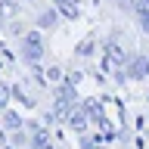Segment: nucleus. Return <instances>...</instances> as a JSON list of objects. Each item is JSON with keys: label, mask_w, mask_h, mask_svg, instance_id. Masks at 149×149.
<instances>
[{"label": "nucleus", "mask_w": 149, "mask_h": 149, "mask_svg": "<svg viewBox=\"0 0 149 149\" xmlns=\"http://www.w3.org/2000/svg\"><path fill=\"white\" fill-rule=\"evenodd\" d=\"M102 68L109 74H115V81H124L127 78V56L118 44H109L106 47V56H102Z\"/></svg>", "instance_id": "1"}, {"label": "nucleus", "mask_w": 149, "mask_h": 149, "mask_svg": "<svg viewBox=\"0 0 149 149\" xmlns=\"http://www.w3.org/2000/svg\"><path fill=\"white\" fill-rule=\"evenodd\" d=\"M22 56H25V62H37V59L44 56V40H40L37 31H28L25 34V50H22Z\"/></svg>", "instance_id": "2"}, {"label": "nucleus", "mask_w": 149, "mask_h": 149, "mask_svg": "<svg viewBox=\"0 0 149 149\" xmlns=\"http://www.w3.org/2000/svg\"><path fill=\"white\" fill-rule=\"evenodd\" d=\"M146 74H149L146 56H127V78H146Z\"/></svg>", "instance_id": "3"}, {"label": "nucleus", "mask_w": 149, "mask_h": 149, "mask_svg": "<svg viewBox=\"0 0 149 149\" xmlns=\"http://www.w3.org/2000/svg\"><path fill=\"white\" fill-rule=\"evenodd\" d=\"M87 118H90V112H87V106H74L72 112H68V127H74V130H84L87 127Z\"/></svg>", "instance_id": "4"}, {"label": "nucleus", "mask_w": 149, "mask_h": 149, "mask_svg": "<svg viewBox=\"0 0 149 149\" xmlns=\"http://www.w3.org/2000/svg\"><path fill=\"white\" fill-rule=\"evenodd\" d=\"M31 146L34 149H50V134H47L37 121H31Z\"/></svg>", "instance_id": "5"}, {"label": "nucleus", "mask_w": 149, "mask_h": 149, "mask_svg": "<svg viewBox=\"0 0 149 149\" xmlns=\"http://www.w3.org/2000/svg\"><path fill=\"white\" fill-rule=\"evenodd\" d=\"M3 127H6V130H19V127H22V118H19L16 112L3 109Z\"/></svg>", "instance_id": "6"}, {"label": "nucleus", "mask_w": 149, "mask_h": 149, "mask_svg": "<svg viewBox=\"0 0 149 149\" xmlns=\"http://www.w3.org/2000/svg\"><path fill=\"white\" fill-rule=\"evenodd\" d=\"M56 3H59V9H62L65 16H78V3H74V0H56Z\"/></svg>", "instance_id": "7"}, {"label": "nucleus", "mask_w": 149, "mask_h": 149, "mask_svg": "<svg viewBox=\"0 0 149 149\" xmlns=\"http://www.w3.org/2000/svg\"><path fill=\"white\" fill-rule=\"evenodd\" d=\"M93 47H96V40H93V37H84L81 44H78V56H90Z\"/></svg>", "instance_id": "8"}, {"label": "nucleus", "mask_w": 149, "mask_h": 149, "mask_svg": "<svg viewBox=\"0 0 149 149\" xmlns=\"http://www.w3.org/2000/svg\"><path fill=\"white\" fill-rule=\"evenodd\" d=\"M37 22H40V28H56V13L53 9H50V13H40Z\"/></svg>", "instance_id": "9"}, {"label": "nucleus", "mask_w": 149, "mask_h": 149, "mask_svg": "<svg viewBox=\"0 0 149 149\" xmlns=\"http://www.w3.org/2000/svg\"><path fill=\"white\" fill-rule=\"evenodd\" d=\"M25 143H31V137H25L22 130H13V146H25Z\"/></svg>", "instance_id": "10"}, {"label": "nucleus", "mask_w": 149, "mask_h": 149, "mask_svg": "<svg viewBox=\"0 0 149 149\" xmlns=\"http://www.w3.org/2000/svg\"><path fill=\"white\" fill-rule=\"evenodd\" d=\"M6 100H9V87H3V84H0V112L6 109Z\"/></svg>", "instance_id": "11"}, {"label": "nucleus", "mask_w": 149, "mask_h": 149, "mask_svg": "<svg viewBox=\"0 0 149 149\" xmlns=\"http://www.w3.org/2000/svg\"><path fill=\"white\" fill-rule=\"evenodd\" d=\"M59 78H62V72H59V68H50V72H47V81L59 84Z\"/></svg>", "instance_id": "12"}, {"label": "nucleus", "mask_w": 149, "mask_h": 149, "mask_svg": "<svg viewBox=\"0 0 149 149\" xmlns=\"http://www.w3.org/2000/svg\"><path fill=\"white\" fill-rule=\"evenodd\" d=\"M140 25H143V31L149 34V13H143V16H140Z\"/></svg>", "instance_id": "13"}]
</instances>
